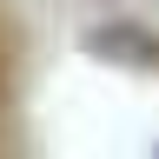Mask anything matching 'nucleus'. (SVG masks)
I'll return each mask as SVG.
<instances>
[{"instance_id": "obj_1", "label": "nucleus", "mask_w": 159, "mask_h": 159, "mask_svg": "<svg viewBox=\"0 0 159 159\" xmlns=\"http://www.w3.org/2000/svg\"><path fill=\"white\" fill-rule=\"evenodd\" d=\"M80 47L106 66H133V73H152L159 66V33L139 27V20H99V27L80 33Z\"/></svg>"}]
</instances>
